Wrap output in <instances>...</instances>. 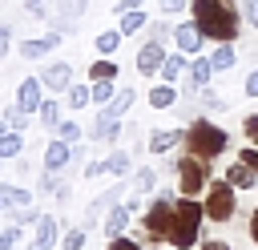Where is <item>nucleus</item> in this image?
Masks as SVG:
<instances>
[{"label": "nucleus", "instance_id": "nucleus-1", "mask_svg": "<svg viewBox=\"0 0 258 250\" xmlns=\"http://www.w3.org/2000/svg\"><path fill=\"white\" fill-rule=\"evenodd\" d=\"M189 16H194V24H198L210 40H218V44H222V40H234L238 28H242L234 4H226V0H189Z\"/></svg>", "mask_w": 258, "mask_h": 250}, {"label": "nucleus", "instance_id": "nucleus-2", "mask_svg": "<svg viewBox=\"0 0 258 250\" xmlns=\"http://www.w3.org/2000/svg\"><path fill=\"white\" fill-rule=\"evenodd\" d=\"M202 218H206V206H198L194 198H177V206H173V230H169V246H177V250H189L194 242H198V230H202Z\"/></svg>", "mask_w": 258, "mask_h": 250}, {"label": "nucleus", "instance_id": "nucleus-3", "mask_svg": "<svg viewBox=\"0 0 258 250\" xmlns=\"http://www.w3.org/2000/svg\"><path fill=\"white\" fill-rule=\"evenodd\" d=\"M185 145H189V153H194V157L210 161V157H218L222 149H230V133H226L222 125H214V121L198 117V121L185 129Z\"/></svg>", "mask_w": 258, "mask_h": 250}, {"label": "nucleus", "instance_id": "nucleus-4", "mask_svg": "<svg viewBox=\"0 0 258 250\" xmlns=\"http://www.w3.org/2000/svg\"><path fill=\"white\" fill-rule=\"evenodd\" d=\"M173 198L169 194H157L153 202H149V210H145V234L153 238V242H161V238H169V230H173Z\"/></svg>", "mask_w": 258, "mask_h": 250}, {"label": "nucleus", "instance_id": "nucleus-5", "mask_svg": "<svg viewBox=\"0 0 258 250\" xmlns=\"http://www.w3.org/2000/svg\"><path fill=\"white\" fill-rule=\"evenodd\" d=\"M206 218H210V222H230V218H234V185H230L226 177H222V181H210Z\"/></svg>", "mask_w": 258, "mask_h": 250}, {"label": "nucleus", "instance_id": "nucleus-6", "mask_svg": "<svg viewBox=\"0 0 258 250\" xmlns=\"http://www.w3.org/2000/svg\"><path fill=\"white\" fill-rule=\"evenodd\" d=\"M177 177H181V181H177V185H181V194H185V198H194V194L210 181V169H206V161H202V157H194V153H189V157H181V161H177Z\"/></svg>", "mask_w": 258, "mask_h": 250}, {"label": "nucleus", "instance_id": "nucleus-7", "mask_svg": "<svg viewBox=\"0 0 258 250\" xmlns=\"http://www.w3.org/2000/svg\"><path fill=\"white\" fill-rule=\"evenodd\" d=\"M165 44L161 40H145L141 44V52H137V73L141 77H153V73H161V65H165Z\"/></svg>", "mask_w": 258, "mask_h": 250}, {"label": "nucleus", "instance_id": "nucleus-8", "mask_svg": "<svg viewBox=\"0 0 258 250\" xmlns=\"http://www.w3.org/2000/svg\"><path fill=\"white\" fill-rule=\"evenodd\" d=\"M16 105L24 113H40V105H44V81L40 77H24L20 89H16Z\"/></svg>", "mask_w": 258, "mask_h": 250}, {"label": "nucleus", "instance_id": "nucleus-9", "mask_svg": "<svg viewBox=\"0 0 258 250\" xmlns=\"http://www.w3.org/2000/svg\"><path fill=\"white\" fill-rule=\"evenodd\" d=\"M40 81H44V89H52V93H69V89H73V65H69V60H52V65L40 73Z\"/></svg>", "mask_w": 258, "mask_h": 250}, {"label": "nucleus", "instance_id": "nucleus-10", "mask_svg": "<svg viewBox=\"0 0 258 250\" xmlns=\"http://www.w3.org/2000/svg\"><path fill=\"white\" fill-rule=\"evenodd\" d=\"M137 210H141V202H137V198H129L125 206H113V210H109V218H105V234H109V238H121V234H125V226H129V218H133Z\"/></svg>", "mask_w": 258, "mask_h": 250}, {"label": "nucleus", "instance_id": "nucleus-11", "mask_svg": "<svg viewBox=\"0 0 258 250\" xmlns=\"http://www.w3.org/2000/svg\"><path fill=\"white\" fill-rule=\"evenodd\" d=\"M56 44H60V32H56V28H48L40 40H32V36H28V40H20V56H24V60H40V56H44V52H52Z\"/></svg>", "mask_w": 258, "mask_h": 250}, {"label": "nucleus", "instance_id": "nucleus-12", "mask_svg": "<svg viewBox=\"0 0 258 250\" xmlns=\"http://www.w3.org/2000/svg\"><path fill=\"white\" fill-rule=\"evenodd\" d=\"M210 77H214V60H206V56H194V60H189V69H185V93H198V89H206V85H210Z\"/></svg>", "mask_w": 258, "mask_h": 250}, {"label": "nucleus", "instance_id": "nucleus-13", "mask_svg": "<svg viewBox=\"0 0 258 250\" xmlns=\"http://www.w3.org/2000/svg\"><path fill=\"white\" fill-rule=\"evenodd\" d=\"M173 40H177V48L181 52H202V40H206V32L194 24V20H185V24H177V32H173Z\"/></svg>", "mask_w": 258, "mask_h": 250}, {"label": "nucleus", "instance_id": "nucleus-14", "mask_svg": "<svg viewBox=\"0 0 258 250\" xmlns=\"http://www.w3.org/2000/svg\"><path fill=\"white\" fill-rule=\"evenodd\" d=\"M56 246V218H40L36 222V230H32V238H28V250H52Z\"/></svg>", "mask_w": 258, "mask_h": 250}, {"label": "nucleus", "instance_id": "nucleus-15", "mask_svg": "<svg viewBox=\"0 0 258 250\" xmlns=\"http://www.w3.org/2000/svg\"><path fill=\"white\" fill-rule=\"evenodd\" d=\"M121 194H125V185L117 181V185H109L101 198H93V206H89V214H85V226H93V222H97V218H101L109 206H117V202H121Z\"/></svg>", "mask_w": 258, "mask_h": 250}, {"label": "nucleus", "instance_id": "nucleus-16", "mask_svg": "<svg viewBox=\"0 0 258 250\" xmlns=\"http://www.w3.org/2000/svg\"><path fill=\"white\" fill-rule=\"evenodd\" d=\"M117 129H121V117H113V113H97V121H93V129H89V137L93 141H113L117 137Z\"/></svg>", "mask_w": 258, "mask_h": 250}, {"label": "nucleus", "instance_id": "nucleus-17", "mask_svg": "<svg viewBox=\"0 0 258 250\" xmlns=\"http://www.w3.org/2000/svg\"><path fill=\"white\" fill-rule=\"evenodd\" d=\"M69 157H73V145H69L64 137H56V141H48V149H44V169H64Z\"/></svg>", "mask_w": 258, "mask_h": 250}, {"label": "nucleus", "instance_id": "nucleus-18", "mask_svg": "<svg viewBox=\"0 0 258 250\" xmlns=\"http://www.w3.org/2000/svg\"><path fill=\"white\" fill-rule=\"evenodd\" d=\"M226 181H230L234 190H250V185H258V173H254L246 161H238V165H230V169H226Z\"/></svg>", "mask_w": 258, "mask_h": 250}, {"label": "nucleus", "instance_id": "nucleus-19", "mask_svg": "<svg viewBox=\"0 0 258 250\" xmlns=\"http://www.w3.org/2000/svg\"><path fill=\"white\" fill-rule=\"evenodd\" d=\"M0 202H4V206H12V210H24V206H32V194H28V190H20V185L0 181Z\"/></svg>", "mask_w": 258, "mask_h": 250}, {"label": "nucleus", "instance_id": "nucleus-20", "mask_svg": "<svg viewBox=\"0 0 258 250\" xmlns=\"http://www.w3.org/2000/svg\"><path fill=\"white\" fill-rule=\"evenodd\" d=\"M214 73H226V69H234V60H238V52H234V40H222L218 48H214Z\"/></svg>", "mask_w": 258, "mask_h": 250}, {"label": "nucleus", "instance_id": "nucleus-21", "mask_svg": "<svg viewBox=\"0 0 258 250\" xmlns=\"http://www.w3.org/2000/svg\"><path fill=\"white\" fill-rule=\"evenodd\" d=\"M181 137H185V133H177V129H157V133H149V149H153V153H165V149H173Z\"/></svg>", "mask_w": 258, "mask_h": 250}, {"label": "nucleus", "instance_id": "nucleus-22", "mask_svg": "<svg viewBox=\"0 0 258 250\" xmlns=\"http://www.w3.org/2000/svg\"><path fill=\"white\" fill-rule=\"evenodd\" d=\"M185 69H189V60H185L181 52H169V56H165V65H161V81H169V85H173Z\"/></svg>", "mask_w": 258, "mask_h": 250}, {"label": "nucleus", "instance_id": "nucleus-23", "mask_svg": "<svg viewBox=\"0 0 258 250\" xmlns=\"http://www.w3.org/2000/svg\"><path fill=\"white\" fill-rule=\"evenodd\" d=\"M173 101H177V93H173V85H169V81H161V85H153V89H149V105H153V109H169Z\"/></svg>", "mask_w": 258, "mask_h": 250}, {"label": "nucleus", "instance_id": "nucleus-24", "mask_svg": "<svg viewBox=\"0 0 258 250\" xmlns=\"http://www.w3.org/2000/svg\"><path fill=\"white\" fill-rule=\"evenodd\" d=\"M133 101H137V93L133 89H117V97L109 101V105H101L105 113H113V117H121V113H129L133 109Z\"/></svg>", "mask_w": 258, "mask_h": 250}, {"label": "nucleus", "instance_id": "nucleus-25", "mask_svg": "<svg viewBox=\"0 0 258 250\" xmlns=\"http://www.w3.org/2000/svg\"><path fill=\"white\" fill-rule=\"evenodd\" d=\"M117 28H121L125 36H133V32H141V28H145V12H141V8H129V12H121V20H117Z\"/></svg>", "mask_w": 258, "mask_h": 250}, {"label": "nucleus", "instance_id": "nucleus-26", "mask_svg": "<svg viewBox=\"0 0 258 250\" xmlns=\"http://www.w3.org/2000/svg\"><path fill=\"white\" fill-rule=\"evenodd\" d=\"M113 77H117V65L109 56H101V60L89 65V81H113Z\"/></svg>", "mask_w": 258, "mask_h": 250}, {"label": "nucleus", "instance_id": "nucleus-27", "mask_svg": "<svg viewBox=\"0 0 258 250\" xmlns=\"http://www.w3.org/2000/svg\"><path fill=\"white\" fill-rule=\"evenodd\" d=\"M121 36H125L121 28H109V32H97V52H105V56H109V52H117V44H121Z\"/></svg>", "mask_w": 258, "mask_h": 250}, {"label": "nucleus", "instance_id": "nucleus-28", "mask_svg": "<svg viewBox=\"0 0 258 250\" xmlns=\"http://www.w3.org/2000/svg\"><path fill=\"white\" fill-rule=\"evenodd\" d=\"M20 149H24V137H20L16 129L0 137V157H20Z\"/></svg>", "mask_w": 258, "mask_h": 250}, {"label": "nucleus", "instance_id": "nucleus-29", "mask_svg": "<svg viewBox=\"0 0 258 250\" xmlns=\"http://www.w3.org/2000/svg\"><path fill=\"white\" fill-rule=\"evenodd\" d=\"M89 89H93V101H97V105H109V101L117 97V85H113V81H93Z\"/></svg>", "mask_w": 258, "mask_h": 250}, {"label": "nucleus", "instance_id": "nucleus-30", "mask_svg": "<svg viewBox=\"0 0 258 250\" xmlns=\"http://www.w3.org/2000/svg\"><path fill=\"white\" fill-rule=\"evenodd\" d=\"M85 4H89V0H56V16H64V20H81Z\"/></svg>", "mask_w": 258, "mask_h": 250}, {"label": "nucleus", "instance_id": "nucleus-31", "mask_svg": "<svg viewBox=\"0 0 258 250\" xmlns=\"http://www.w3.org/2000/svg\"><path fill=\"white\" fill-rule=\"evenodd\" d=\"M93 101V89H85V85H73L69 89V109H85Z\"/></svg>", "mask_w": 258, "mask_h": 250}, {"label": "nucleus", "instance_id": "nucleus-32", "mask_svg": "<svg viewBox=\"0 0 258 250\" xmlns=\"http://www.w3.org/2000/svg\"><path fill=\"white\" fill-rule=\"evenodd\" d=\"M40 125H48V129L60 125V105H56V101H44V105H40Z\"/></svg>", "mask_w": 258, "mask_h": 250}, {"label": "nucleus", "instance_id": "nucleus-33", "mask_svg": "<svg viewBox=\"0 0 258 250\" xmlns=\"http://www.w3.org/2000/svg\"><path fill=\"white\" fill-rule=\"evenodd\" d=\"M4 121H8V125H12V129H16V133H20V129H24V125H28V121H32V113H24V109H20V105H12V109H8V113H4Z\"/></svg>", "mask_w": 258, "mask_h": 250}, {"label": "nucleus", "instance_id": "nucleus-34", "mask_svg": "<svg viewBox=\"0 0 258 250\" xmlns=\"http://www.w3.org/2000/svg\"><path fill=\"white\" fill-rule=\"evenodd\" d=\"M173 32H177V28H173V24H165V20H153V24H149V40H161V44H165Z\"/></svg>", "mask_w": 258, "mask_h": 250}, {"label": "nucleus", "instance_id": "nucleus-35", "mask_svg": "<svg viewBox=\"0 0 258 250\" xmlns=\"http://www.w3.org/2000/svg\"><path fill=\"white\" fill-rule=\"evenodd\" d=\"M109 173H117V177L129 173V153H125V149H113V157H109Z\"/></svg>", "mask_w": 258, "mask_h": 250}, {"label": "nucleus", "instance_id": "nucleus-36", "mask_svg": "<svg viewBox=\"0 0 258 250\" xmlns=\"http://www.w3.org/2000/svg\"><path fill=\"white\" fill-rule=\"evenodd\" d=\"M153 185H157V173H153V169H137L133 190H153Z\"/></svg>", "mask_w": 258, "mask_h": 250}, {"label": "nucleus", "instance_id": "nucleus-37", "mask_svg": "<svg viewBox=\"0 0 258 250\" xmlns=\"http://www.w3.org/2000/svg\"><path fill=\"white\" fill-rule=\"evenodd\" d=\"M238 8H242V20H246L250 28H258V0H242Z\"/></svg>", "mask_w": 258, "mask_h": 250}, {"label": "nucleus", "instance_id": "nucleus-38", "mask_svg": "<svg viewBox=\"0 0 258 250\" xmlns=\"http://www.w3.org/2000/svg\"><path fill=\"white\" fill-rule=\"evenodd\" d=\"M24 12H28L32 20H48V8H44V0H24Z\"/></svg>", "mask_w": 258, "mask_h": 250}, {"label": "nucleus", "instance_id": "nucleus-39", "mask_svg": "<svg viewBox=\"0 0 258 250\" xmlns=\"http://www.w3.org/2000/svg\"><path fill=\"white\" fill-rule=\"evenodd\" d=\"M60 250H85V230H69L64 234V246Z\"/></svg>", "mask_w": 258, "mask_h": 250}, {"label": "nucleus", "instance_id": "nucleus-40", "mask_svg": "<svg viewBox=\"0 0 258 250\" xmlns=\"http://www.w3.org/2000/svg\"><path fill=\"white\" fill-rule=\"evenodd\" d=\"M20 242V226H8V230H0V250H12Z\"/></svg>", "mask_w": 258, "mask_h": 250}, {"label": "nucleus", "instance_id": "nucleus-41", "mask_svg": "<svg viewBox=\"0 0 258 250\" xmlns=\"http://www.w3.org/2000/svg\"><path fill=\"white\" fill-rule=\"evenodd\" d=\"M56 129H60V137H64V141H69V145H73V141H77V137H81V125H77V121H60V125H56Z\"/></svg>", "mask_w": 258, "mask_h": 250}, {"label": "nucleus", "instance_id": "nucleus-42", "mask_svg": "<svg viewBox=\"0 0 258 250\" xmlns=\"http://www.w3.org/2000/svg\"><path fill=\"white\" fill-rule=\"evenodd\" d=\"M12 222H16V226H28V222H40V218H36V210H32V206H24V210H16V214H12Z\"/></svg>", "mask_w": 258, "mask_h": 250}, {"label": "nucleus", "instance_id": "nucleus-43", "mask_svg": "<svg viewBox=\"0 0 258 250\" xmlns=\"http://www.w3.org/2000/svg\"><path fill=\"white\" fill-rule=\"evenodd\" d=\"M242 129H246V137H250V141L258 145V113H250V117L242 121Z\"/></svg>", "mask_w": 258, "mask_h": 250}, {"label": "nucleus", "instance_id": "nucleus-44", "mask_svg": "<svg viewBox=\"0 0 258 250\" xmlns=\"http://www.w3.org/2000/svg\"><path fill=\"white\" fill-rule=\"evenodd\" d=\"M8 44H12V24H8V20H0V56L8 52Z\"/></svg>", "mask_w": 258, "mask_h": 250}, {"label": "nucleus", "instance_id": "nucleus-45", "mask_svg": "<svg viewBox=\"0 0 258 250\" xmlns=\"http://www.w3.org/2000/svg\"><path fill=\"white\" fill-rule=\"evenodd\" d=\"M101 173H109V161H89L85 165V177H101Z\"/></svg>", "mask_w": 258, "mask_h": 250}, {"label": "nucleus", "instance_id": "nucleus-46", "mask_svg": "<svg viewBox=\"0 0 258 250\" xmlns=\"http://www.w3.org/2000/svg\"><path fill=\"white\" fill-rule=\"evenodd\" d=\"M109 250H141V246H137L133 238H125V234H121V238H113V242H109Z\"/></svg>", "mask_w": 258, "mask_h": 250}, {"label": "nucleus", "instance_id": "nucleus-47", "mask_svg": "<svg viewBox=\"0 0 258 250\" xmlns=\"http://www.w3.org/2000/svg\"><path fill=\"white\" fill-rule=\"evenodd\" d=\"M242 161H246L250 169H258V145H250V149H242Z\"/></svg>", "mask_w": 258, "mask_h": 250}, {"label": "nucleus", "instance_id": "nucleus-48", "mask_svg": "<svg viewBox=\"0 0 258 250\" xmlns=\"http://www.w3.org/2000/svg\"><path fill=\"white\" fill-rule=\"evenodd\" d=\"M246 97H258V69L246 77Z\"/></svg>", "mask_w": 258, "mask_h": 250}, {"label": "nucleus", "instance_id": "nucleus-49", "mask_svg": "<svg viewBox=\"0 0 258 250\" xmlns=\"http://www.w3.org/2000/svg\"><path fill=\"white\" fill-rule=\"evenodd\" d=\"M141 4H145V0H117L113 8H117V16H121V12H129V8H141Z\"/></svg>", "mask_w": 258, "mask_h": 250}, {"label": "nucleus", "instance_id": "nucleus-50", "mask_svg": "<svg viewBox=\"0 0 258 250\" xmlns=\"http://www.w3.org/2000/svg\"><path fill=\"white\" fill-rule=\"evenodd\" d=\"M185 0H161V12H181Z\"/></svg>", "mask_w": 258, "mask_h": 250}, {"label": "nucleus", "instance_id": "nucleus-51", "mask_svg": "<svg viewBox=\"0 0 258 250\" xmlns=\"http://www.w3.org/2000/svg\"><path fill=\"white\" fill-rule=\"evenodd\" d=\"M202 101H206L210 109H222V97H218V93H202Z\"/></svg>", "mask_w": 258, "mask_h": 250}, {"label": "nucleus", "instance_id": "nucleus-52", "mask_svg": "<svg viewBox=\"0 0 258 250\" xmlns=\"http://www.w3.org/2000/svg\"><path fill=\"white\" fill-rule=\"evenodd\" d=\"M198 250H230V246H226V242H222V238H214V242H202V246H198Z\"/></svg>", "mask_w": 258, "mask_h": 250}, {"label": "nucleus", "instance_id": "nucleus-53", "mask_svg": "<svg viewBox=\"0 0 258 250\" xmlns=\"http://www.w3.org/2000/svg\"><path fill=\"white\" fill-rule=\"evenodd\" d=\"M250 238L258 242V210H254V218H250Z\"/></svg>", "mask_w": 258, "mask_h": 250}, {"label": "nucleus", "instance_id": "nucleus-54", "mask_svg": "<svg viewBox=\"0 0 258 250\" xmlns=\"http://www.w3.org/2000/svg\"><path fill=\"white\" fill-rule=\"evenodd\" d=\"M8 129H12V125H8V121H0V137H4V133H8Z\"/></svg>", "mask_w": 258, "mask_h": 250}, {"label": "nucleus", "instance_id": "nucleus-55", "mask_svg": "<svg viewBox=\"0 0 258 250\" xmlns=\"http://www.w3.org/2000/svg\"><path fill=\"white\" fill-rule=\"evenodd\" d=\"M0 161H4V157H0Z\"/></svg>", "mask_w": 258, "mask_h": 250}, {"label": "nucleus", "instance_id": "nucleus-56", "mask_svg": "<svg viewBox=\"0 0 258 250\" xmlns=\"http://www.w3.org/2000/svg\"><path fill=\"white\" fill-rule=\"evenodd\" d=\"M0 206H4V202H0Z\"/></svg>", "mask_w": 258, "mask_h": 250}]
</instances>
